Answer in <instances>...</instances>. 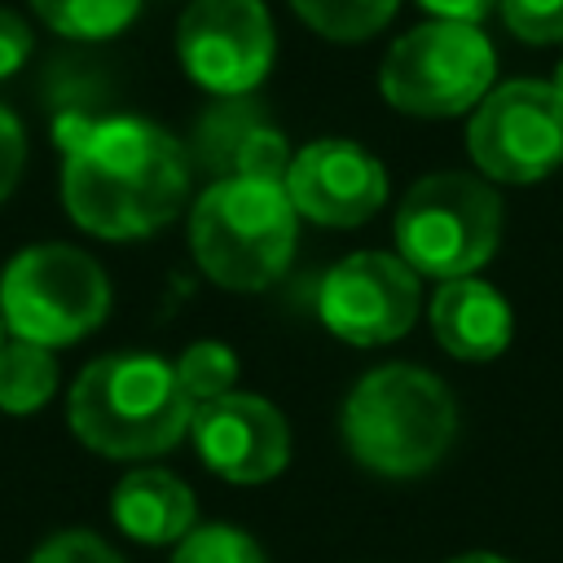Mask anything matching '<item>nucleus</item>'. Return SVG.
Here are the masks:
<instances>
[{
    "instance_id": "nucleus-1",
    "label": "nucleus",
    "mask_w": 563,
    "mask_h": 563,
    "mask_svg": "<svg viewBox=\"0 0 563 563\" xmlns=\"http://www.w3.org/2000/svg\"><path fill=\"white\" fill-rule=\"evenodd\" d=\"M57 141L66 154L62 202L92 238H150L189 198V154L150 119L62 114Z\"/></svg>"
},
{
    "instance_id": "nucleus-2",
    "label": "nucleus",
    "mask_w": 563,
    "mask_h": 563,
    "mask_svg": "<svg viewBox=\"0 0 563 563\" xmlns=\"http://www.w3.org/2000/svg\"><path fill=\"white\" fill-rule=\"evenodd\" d=\"M66 418L101 457H158L189 435L194 400L172 361L154 352H110L79 369Z\"/></svg>"
},
{
    "instance_id": "nucleus-3",
    "label": "nucleus",
    "mask_w": 563,
    "mask_h": 563,
    "mask_svg": "<svg viewBox=\"0 0 563 563\" xmlns=\"http://www.w3.org/2000/svg\"><path fill=\"white\" fill-rule=\"evenodd\" d=\"M339 431L365 471L409 479L449 453L457 435V405L431 369L378 365L347 391Z\"/></svg>"
},
{
    "instance_id": "nucleus-4",
    "label": "nucleus",
    "mask_w": 563,
    "mask_h": 563,
    "mask_svg": "<svg viewBox=\"0 0 563 563\" xmlns=\"http://www.w3.org/2000/svg\"><path fill=\"white\" fill-rule=\"evenodd\" d=\"M299 211L286 185L224 176L211 180L189 211V246L198 268L224 290L273 286L295 255Z\"/></svg>"
},
{
    "instance_id": "nucleus-5",
    "label": "nucleus",
    "mask_w": 563,
    "mask_h": 563,
    "mask_svg": "<svg viewBox=\"0 0 563 563\" xmlns=\"http://www.w3.org/2000/svg\"><path fill=\"white\" fill-rule=\"evenodd\" d=\"M501 242V198L488 180L466 172L422 176L396 211L400 260L418 277H475Z\"/></svg>"
},
{
    "instance_id": "nucleus-6",
    "label": "nucleus",
    "mask_w": 563,
    "mask_h": 563,
    "mask_svg": "<svg viewBox=\"0 0 563 563\" xmlns=\"http://www.w3.org/2000/svg\"><path fill=\"white\" fill-rule=\"evenodd\" d=\"M110 312V282L101 264L66 242L18 251L0 273V317L13 339L66 347L92 334Z\"/></svg>"
},
{
    "instance_id": "nucleus-7",
    "label": "nucleus",
    "mask_w": 563,
    "mask_h": 563,
    "mask_svg": "<svg viewBox=\"0 0 563 563\" xmlns=\"http://www.w3.org/2000/svg\"><path fill=\"white\" fill-rule=\"evenodd\" d=\"M493 44L471 22H422L400 35L383 62L378 88L400 114L449 119L493 92Z\"/></svg>"
},
{
    "instance_id": "nucleus-8",
    "label": "nucleus",
    "mask_w": 563,
    "mask_h": 563,
    "mask_svg": "<svg viewBox=\"0 0 563 563\" xmlns=\"http://www.w3.org/2000/svg\"><path fill=\"white\" fill-rule=\"evenodd\" d=\"M466 150L484 176L506 185L550 176L563 163V97L541 79L493 88L466 123Z\"/></svg>"
},
{
    "instance_id": "nucleus-9",
    "label": "nucleus",
    "mask_w": 563,
    "mask_h": 563,
    "mask_svg": "<svg viewBox=\"0 0 563 563\" xmlns=\"http://www.w3.org/2000/svg\"><path fill=\"white\" fill-rule=\"evenodd\" d=\"M418 303V273L387 251H356L339 260L317 286V312L325 330L356 347H378L409 334Z\"/></svg>"
},
{
    "instance_id": "nucleus-10",
    "label": "nucleus",
    "mask_w": 563,
    "mask_h": 563,
    "mask_svg": "<svg viewBox=\"0 0 563 563\" xmlns=\"http://www.w3.org/2000/svg\"><path fill=\"white\" fill-rule=\"evenodd\" d=\"M185 75L216 97H246L273 66V22L260 0H194L176 31Z\"/></svg>"
},
{
    "instance_id": "nucleus-11",
    "label": "nucleus",
    "mask_w": 563,
    "mask_h": 563,
    "mask_svg": "<svg viewBox=\"0 0 563 563\" xmlns=\"http://www.w3.org/2000/svg\"><path fill=\"white\" fill-rule=\"evenodd\" d=\"M189 435L202 466L229 484H264L290 462V427L282 409L251 391H229L220 400L194 405Z\"/></svg>"
},
{
    "instance_id": "nucleus-12",
    "label": "nucleus",
    "mask_w": 563,
    "mask_h": 563,
    "mask_svg": "<svg viewBox=\"0 0 563 563\" xmlns=\"http://www.w3.org/2000/svg\"><path fill=\"white\" fill-rule=\"evenodd\" d=\"M286 194L303 220L325 229H352L387 202V172L365 145L325 136L290 158Z\"/></svg>"
},
{
    "instance_id": "nucleus-13",
    "label": "nucleus",
    "mask_w": 563,
    "mask_h": 563,
    "mask_svg": "<svg viewBox=\"0 0 563 563\" xmlns=\"http://www.w3.org/2000/svg\"><path fill=\"white\" fill-rule=\"evenodd\" d=\"M431 330L449 356L493 361L510 347L515 321L501 290H493L479 277H453V282H440L431 295Z\"/></svg>"
},
{
    "instance_id": "nucleus-14",
    "label": "nucleus",
    "mask_w": 563,
    "mask_h": 563,
    "mask_svg": "<svg viewBox=\"0 0 563 563\" xmlns=\"http://www.w3.org/2000/svg\"><path fill=\"white\" fill-rule=\"evenodd\" d=\"M110 515L141 545H176L198 528V501L189 484L163 466L128 471L110 493Z\"/></svg>"
},
{
    "instance_id": "nucleus-15",
    "label": "nucleus",
    "mask_w": 563,
    "mask_h": 563,
    "mask_svg": "<svg viewBox=\"0 0 563 563\" xmlns=\"http://www.w3.org/2000/svg\"><path fill=\"white\" fill-rule=\"evenodd\" d=\"M57 391V361L53 347L9 339L0 347V409L4 413H35Z\"/></svg>"
},
{
    "instance_id": "nucleus-16",
    "label": "nucleus",
    "mask_w": 563,
    "mask_h": 563,
    "mask_svg": "<svg viewBox=\"0 0 563 563\" xmlns=\"http://www.w3.org/2000/svg\"><path fill=\"white\" fill-rule=\"evenodd\" d=\"M31 9L57 31V35H70V40H106V35H119L141 0H31Z\"/></svg>"
},
{
    "instance_id": "nucleus-17",
    "label": "nucleus",
    "mask_w": 563,
    "mask_h": 563,
    "mask_svg": "<svg viewBox=\"0 0 563 563\" xmlns=\"http://www.w3.org/2000/svg\"><path fill=\"white\" fill-rule=\"evenodd\" d=\"M400 0H290V9L325 40H369L391 22Z\"/></svg>"
},
{
    "instance_id": "nucleus-18",
    "label": "nucleus",
    "mask_w": 563,
    "mask_h": 563,
    "mask_svg": "<svg viewBox=\"0 0 563 563\" xmlns=\"http://www.w3.org/2000/svg\"><path fill=\"white\" fill-rule=\"evenodd\" d=\"M176 374H180V387L189 391L194 405H207V400H220L233 391L238 383V356L229 343H216V339H202V343H189L176 361Z\"/></svg>"
},
{
    "instance_id": "nucleus-19",
    "label": "nucleus",
    "mask_w": 563,
    "mask_h": 563,
    "mask_svg": "<svg viewBox=\"0 0 563 563\" xmlns=\"http://www.w3.org/2000/svg\"><path fill=\"white\" fill-rule=\"evenodd\" d=\"M264 114L255 106H246L242 97H224L220 110H211L202 123H198V158L216 172V176H229V163L242 145V136L260 123Z\"/></svg>"
},
{
    "instance_id": "nucleus-20",
    "label": "nucleus",
    "mask_w": 563,
    "mask_h": 563,
    "mask_svg": "<svg viewBox=\"0 0 563 563\" xmlns=\"http://www.w3.org/2000/svg\"><path fill=\"white\" fill-rule=\"evenodd\" d=\"M172 563H268L260 541L233 523H202L185 541H176Z\"/></svg>"
},
{
    "instance_id": "nucleus-21",
    "label": "nucleus",
    "mask_w": 563,
    "mask_h": 563,
    "mask_svg": "<svg viewBox=\"0 0 563 563\" xmlns=\"http://www.w3.org/2000/svg\"><path fill=\"white\" fill-rule=\"evenodd\" d=\"M290 145L277 128H268L264 119L242 136L233 163H229V176H246V180H273V185H286V172H290ZM224 180V176H220Z\"/></svg>"
},
{
    "instance_id": "nucleus-22",
    "label": "nucleus",
    "mask_w": 563,
    "mask_h": 563,
    "mask_svg": "<svg viewBox=\"0 0 563 563\" xmlns=\"http://www.w3.org/2000/svg\"><path fill=\"white\" fill-rule=\"evenodd\" d=\"M497 9L523 44H563V0H497Z\"/></svg>"
},
{
    "instance_id": "nucleus-23",
    "label": "nucleus",
    "mask_w": 563,
    "mask_h": 563,
    "mask_svg": "<svg viewBox=\"0 0 563 563\" xmlns=\"http://www.w3.org/2000/svg\"><path fill=\"white\" fill-rule=\"evenodd\" d=\"M31 563H123L97 532H84V528H70V532H57L48 537Z\"/></svg>"
},
{
    "instance_id": "nucleus-24",
    "label": "nucleus",
    "mask_w": 563,
    "mask_h": 563,
    "mask_svg": "<svg viewBox=\"0 0 563 563\" xmlns=\"http://www.w3.org/2000/svg\"><path fill=\"white\" fill-rule=\"evenodd\" d=\"M22 158H26V141H22V123L0 106V202L13 194L18 176H22Z\"/></svg>"
},
{
    "instance_id": "nucleus-25",
    "label": "nucleus",
    "mask_w": 563,
    "mask_h": 563,
    "mask_svg": "<svg viewBox=\"0 0 563 563\" xmlns=\"http://www.w3.org/2000/svg\"><path fill=\"white\" fill-rule=\"evenodd\" d=\"M26 53H31V26L18 13L0 9V79H9L26 62Z\"/></svg>"
},
{
    "instance_id": "nucleus-26",
    "label": "nucleus",
    "mask_w": 563,
    "mask_h": 563,
    "mask_svg": "<svg viewBox=\"0 0 563 563\" xmlns=\"http://www.w3.org/2000/svg\"><path fill=\"white\" fill-rule=\"evenodd\" d=\"M431 18H444V22H479L497 0H418Z\"/></svg>"
},
{
    "instance_id": "nucleus-27",
    "label": "nucleus",
    "mask_w": 563,
    "mask_h": 563,
    "mask_svg": "<svg viewBox=\"0 0 563 563\" xmlns=\"http://www.w3.org/2000/svg\"><path fill=\"white\" fill-rule=\"evenodd\" d=\"M449 563H510V559L488 554V550H475V554H457V559H449Z\"/></svg>"
},
{
    "instance_id": "nucleus-28",
    "label": "nucleus",
    "mask_w": 563,
    "mask_h": 563,
    "mask_svg": "<svg viewBox=\"0 0 563 563\" xmlns=\"http://www.w3.org/2000/svg\"><path fill=\"white\" fill-rule=\"evenodd\" d=\"M550 84H554V92L563 97V62H559V70H554V79H550Z\"/></svg>"
},
{
    "instance_id": "nucleus-29",
    "label": "nucleus",
    "mask_w": 563,
    "mask_h": 563,
    "mask_svg": "<svg viewBox=\"0 0 563 563\" xmlns=\"http://www.w3.org/2000/svg\"><path fill=\"white\" fill-rule=\"evenodd\" d=\"M0 347H4V317H0Z\"/></svg>"
}]
</instances>
